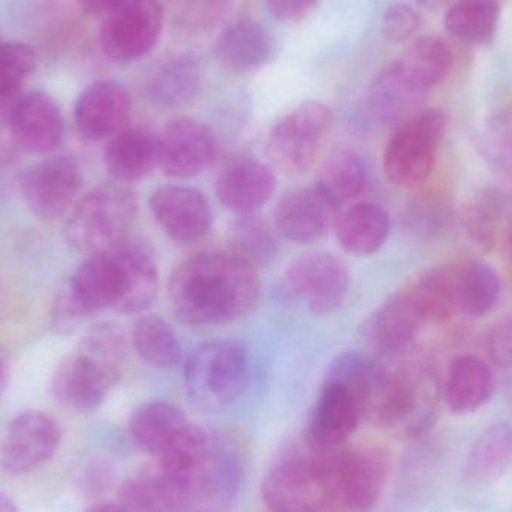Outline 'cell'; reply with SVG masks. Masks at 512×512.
<instances>
[{
	"instance_id": "27",
	"label": "cell",
	"mask_w": 512,
	"mask_h": 512,
	"mask_svg": "<svg viewBox=\"0 0 512 512\" xmlns=\"http://www.w3.org/2000/svg\"><path fill=\"white\" fill-rule=\"evenodd\" d=\"M495 390L489 364L474 355H463L450 364L445 379V402L453 414L465 415L486 405Z\"/></svg>"
},
{
	"instance_id": "21",
	"label": "cell",
	"mask_w": 512,
	"mask_h": 512,
	"mask_svg": "<svg viewBox=\"0 0 512 512\" xmlns=\"http://www.w3.org/2000/svg\"><path fill=\"white\" fill-rule=\"evenodd\" d=\"M6 122L12 140L29 153H47L56 149L65 128L59 105L44 92L20 96Z\"/></svg>"
},
{
	"instance_id": "50",
	"label": "cell",
	"mask_w": 512,
	"mask_h": 512,
	"mask_svg": "<svg viewBox=\"0 0 512 512\" xmlns=\"http://www.w3.org/2000/svg\"><path fill=\"white\" fill-rule=\"evenodd\" d=\"M417 2L423 5L424 8L439 9L447 5L450 0H417Z\"/></svg>"
},
{
	"instance_id": "8",
	"label": "cell",
	"mask_w": 512,
	"mask_h": 512,
	"mask_svg": "<svg viewBox=\"0 0 512 512\" xmlns=\"http://www.w3.org/2000/svg\"><path fill=\"white\" fill-rule=\"evenodd\" d=\"M331 123L330 108L319 101H306L289 111L271 129L265 143L271 168L292 176L309 171L324 146Z\"/></svg>"
},
{
	"instance_id": "32",
	"label": "cell",
	"mask_w": 512,
	"mask_h": 512,
	"mask_svg": "<svg viewBox=\"0 0 512 512\" xmlns=\"http://www.w3.org/2000/svg\"><path fill=\"white\" fill-rule=\"evenodd\" d=\"M367 185V167L363 158L348 147L328 153L318 171L316 186L337 206L363 194Z\"/></svg>"
},
{
	"instance_id": "29",
	"label": "cell",
	"mask_w": 512,
	"mask_h": 512,
	"mask_svg": "<svg viewBox=\"0 0 512 512\" xmlns=\"http://www.w3.org/2000/svg\"><path fill=\"white\" fill-rule=\"evenodd\" d=\"M188 426L186 415L173 403H144L135 409L129 420L132 441L144 453L159 457L168 445Z\"/></svg>"
},
{
	"instance_id": "45",
	"label": "cell",
	"mask_w": 512,
	"mask_h": 512,
	"mask_svg": "<svg viewBox=\"0 0 512 512\" xmlns=\"http://www.w3.org/2000/svg\"><path fill=\"white\" fill-rule=\"evenodd\" d=\"M265 3L276 20L297 23L309 17L318 8L319 0H265Z\"/></svg>"
},
{
	"instance_id": "12",
	"label": "cell",
	"mask_w": 512,
	"mask_h": 512,
	"mask_svg": "<svg viewBox=\"0 0 512 512\" xmlns=\"http://www.w3.org/2000/svg\"><path fill=\"white\" fill-rule=\"evenodd\" d=\"M164 11L158 0H125L105 15L99 41L114 62H134L149 54L161 38Z\"/></svg>"
},
{
	"instance_id": "36",
	"label": "cell",
	"mask_w": 512,
	"mask_h": 512,
	"mask_svg": "<svg viewBox=\"0 0 512 512\" xmlns=\"http://www.w3.org/2000/svg\"><path fill=\"white\" fill-rule=\"evenodd\" d=\"M200 83L197 60L191 56H179L159 69L150 84V96L161 107H182L197 96Z\"/></svg>"
},
{
	"instance_id": "34",
	"label": "cell",
	"mask_w": 512,
	"mask_h": 512,
	"mask_svg": "<svg viewBox=\"0 0 512 512\" xmlns=\"http://www.w3.org/2000/svg\"><path fill=\"white\" fill-rule=\"evenodd\" d=\"M499 295L501 279L489 264L469 262L454 276L456 309L472 318H481L492 312Z\"/></svg>"
},
{
	"instance_id": "44",
	"label": "cell",
	"mask_w": 512,
	"mask_h": 512,
	"mask_svg": "<svg viewBox=\"0 0 512 512\" xmlns=\"http://www.w3.org/2000/svg\"><path fill=\"white\" fill-rule=\"evenodd\" d=\"M490 360L502 369L512 367V318L502 319L493 325L487 337Z\"/></svg>"
},
{
	"instance_id": "11",
	"label": "cell",
	"mask_w": 512,
	"mask_h": 512,
	"mask_svg": "<svg viewBox=\"0 0 512 512\" xmlns=\"http://www.w3.org/2000/svg\"><path fill=\"white\" fill-rule=\"evenodd\" d=\"M122 294V274L111 252L81 262L54 304L57 327H74L80 319L114 309Z\"/></svg>"
},
{
	"instance_id": "6",
	"label": "cell",
	"mask_w": 512,
	"mask_h": 512,
	"mask_svg": "<svg viewBox=\"0 0 512 512\" xmlns=\"http://www.w3.org/2000/svg\"><path fill=\"white\" fill-rule=\"evenodd\" d=\"M249 357L236 340H212L189 355L185 384L189 399L204 412L227 409L245 390Z\"/></svg>"
},
{
	"instance_id": "7",
	"label": "cell",
	"mask_w": 512,
	"mask_h": 512,
	"mask_svg": "<svg viewBox=\"0 0 512 512\" xmlns=\"http://www.w3.org/2000/svg\"><path fill=\"white\" fill-rule=\"evenodd\" d=\"M261 495L271 512H321L327 507V486L306 442L276 457L265 472Z\"/></svg>"
},
{
	"instance_id": "28",
	"label": "cell",
	"mask_w": 512,
	"mask_h": 512,
	"mask_svg": "<svg viewBox=\"0 0 512 512\" xmlns=\"http://www.w3.org/2000/svg\"><path fill=\"white\" fill-rule=\"evenodd\" d=\"M119 498L128 512H180L191 502L159 471L156 463L128 478L120 487Z\"/></svg>"
},
{
	"instance_id": "16",
	"label": "cell",
	"mask_w": 512,
	"mask_h": 512,
	"mask_svg": "<svg viewBox=\"0 0 512 512\" xmlns=\"http://www.w3.org/2000/svg\"><path fill=\"white\" fill-rule=\"evenodd\" d=\"M218 155V141L204 123L180 117L158 135V167L174 179L203 173Z\"/></svg>"
},
{
	"instance_id": "52",
	"label": "cell",
	"mask_w": 512,
	"mask_h": 512,
	"mask_svg": "<svg viewBox=\"0 0 512 512\" xmlns=\"http://www.w3.org/2000/svg\"><path fill=\"white\" fill-rule=\"evenodd\" d=\"M505 394H507L508 403H510L512 408V375L507 379V384H505Z\"/></svg>"
},
{
	"instance_id": "26",
	"label": "cell",
	"mask_w": 512,
	"mask_h": 512,
	"mask_svg": "<svg viewBox=\"0 0 512 512\" xmlns=\"http://www.w3.org/2000/svg\"><path fill=\"white\" fill-rule=\"evenodd\" d=\"M334 228L346 254L366 258L376 254L387 242L391 221L384 207L366 201L339 215Z\"/></svg>"
},
{
	"instance_id": "54",
	"label": "cell",
	"mask_w": 512,
	"mask_h": 512,
	"mask_svg": "<svg viewBox=\"0 0 512 512\" xmlns=\"http://www.w3.org/2000/svg\"><path fill=\"white\" fill-rule=\"evenodd\" d=\"M330 512H336V511L330 510Z\"/></svg>"
},
{
	"instance_id": "5",
	"label": "cell",
	"mask_w": 512,
	"mask_h": 512,
	"mask_svg": "<svg viewBox=\"0 0 512 512\" xmlns=\"http://www.w3.org/2000/svg\"><path fill=\"white\" fill-rule=\"evenodd\" d=\"M313 456L328 490L325 508L336 512L375 510L390 472L387 451L378 447H345Z\"/></svg>"
},
{
	"instance_id": "51",
	"label": "cell",
	"mask_w": 512,
	"mask_h": 512,
	"mask_svg": "<svg viewBox=\"0 0 512 512\" xmlns=\"http://www.w3.org/2000/svg\"><path fill=\"white\" fill-rule=\"evenodd\" d=\"M505 239H507L508 254H510L512 258V218L510 225H508L507 233H505Z\"/></svg>"
},
{
	"instance_id": "35",
	"label": "cell",
	"mask_w": 512,
	"mask_h": 512,
	"mask_svg": "<svg viewBox=\"0 0 512 512\" xmlns=\"http://www.w3.org/2000/svg\"><path fill=\"white\" fill-rule=\"evenodd\" d=\"M131 343L141 360L158 369H168L182 360V346L176 333L159 316L138 318L132 325Z\"/></svg>"
},
{
	"instance_id": "13",
	"label": "cell",
	"mask_w": 512,
	"mask_h": 512,
	"mask_svg": "<svg viewBox=\"0 0 512 512\" xmlns=\"http://www.w3.org/2000/svg\"><path fill=\"white\" fill-rule=\"evenodd\" d=\"M361 420L363 406L357 388L348 379L328 373L304 442L312 453H333L346 447Z\"/></svg>"
},
{
	"instance_id": "40",
	"label": "cell",
	"mask_w": 512,
	"mask_h": 512,
	"mask_svg": "<svg viewBox=\"0 0 512 512\" xmlns=\"http://www.w3.org/2000/svg\"><path fill=\"white\" fill-rule=\"evenodd\" d=\"M233 251L245 256L255 267L267 264L277 254V240L268 222L258 213L237 216L231 225Z\"/></svg>"
},
{
	"instance_id": "47",
	"label": "cell",
	"mask_w": 512,
	"mask_h": 512,
	"mask_svg": "<svg viewBox=\"0 0 512 512\" xmlns=\"http://www.w3.org/2000/svg\"><path fill=\"white\" fill-rule=\"evenodd\" d=\"M84 512H128L122 505L116 504H96L93 507L87 508Z\"/></svg>"
},
{
	"instance_id": "19",
	"label": "cell",
	"mask_w": 512,
	"mask_h": 512,
	"mask_svg": "<svg viewBox=\"0 0 512 512\" xmlns=\"http://www.w3.org/2000/svg\"><path fill=\"white\" fill-rule=\"evenodd\" d=\"M131 111V96L125 87L114 81H96L75 102V125L87 140H110L128 128Z\"/></svg>"
},
{
	"instance_id": "23",
	"label": "cell",
	"mask_w": 512,
	"mask_h": 512,
	"mask_svg": "<svg viewBox=\"0 0 512 512\" xmlns=\"http://www.w3.org/2000/svg\"><path fill=\"white\" fill-rule=\"evenodd\" d=\"M111 254L122 274V294L114 310L120 313H143L158 295L159 274L155 255L146 242L129 237Z\"/></svg>"
},
{
	"instance_id": "15",
	"label": "cell",
	"mask_w": 512,
	"mask_h": 512,
	"mask_svg": "<svg viewBox=\"0 0 512 512\" xmlns=\"http://www.w3.org/2000/svg\"><path fill=\"white\" fill-rule=\"evenodd\" d=\"M62 442V429L51 415L26 411L9 423L0 450V465L20 475L47 463Z\"/></svg>"
},
{
	"instance_id": "2",
	"label": "cell",
	"mask_w": 512,
	"mask_h": 512,
	"mask_svg": "<svg viewBox=\"0 0 512 512\" xmlns=\"http://www.w3.org/2000/svg\"><path fill=\"white\" fill-rule=\"evenodd\" d=\"M126 354L128 340L120 325H95L54 373L51 388L57 402L75 411L98 409L119 382Z\"/></svg>"
},
{
	"instance_id": "46",
	"label": "cell",
	"mask_w": 512,
	"mask_h": 512,
	"mask_svg": "<svg viewBox=\"0 0 512 512\" xmlns=\"http://www.w3.org/2000/svg\"><path fill=\"white\" fill-rule=\"evenodd\" d=\"M125 0H77L78 5L93 15H107Z\"/></svg>"
},
{
	"instance_id": "22",
	"label": "cell",
	"mask_w": 512,
	"mask_h": 512,
	"mask_svg": "<svg viewBox=\"0 0 512 512\" xmlns=\"http://www.w3.org/2000/svg\"><path fill=\"white\" fill-rule=\"evenodd\" d=\"M274 191L273 168L254 158L234 159L222 168L215 183L219 203L237 215L256 212Z\"/></svg>"
},
{
	"instance_id": "25",
	"label": "cell",
	"mask_w": 512,
	"mask_h": 512,
	"mask_svg": "<svg viewBox=\"0 0 512 512\" xmlns=\"http://www.w3.org/2000/svg\"><path fill=\"white\" fill-rule=\"evenodd\" d=\"M105 167L116 182L143 180L158 167V135L143 128H125L108 141Z\"/></svg>"
},
{
	"instance_id": "37",
	"label": "cell",
	"mask_w": 512,
	"mask_h": 512,
	"mask_svg": "<svg viewBox=\"0 0 512 512\" xmlns=\"http://www.w3.org/2000/svg\"><path fill=\"white\" fill-rule=\"evenodd\" d=\"M499 14L498 0H457L445 15V29L454 38L481 44L495 35Z\"/></svg>"
},
{
	"instance_id": "4",
	"label": "cell",
	"mask_w": 512,
	"mask_h": 512,
	"mask_svg": "<svg viewBox=\"0 0 512 512\" xmlns=\"http://www.w3.org/2000/svg\"><path fill=\"white\" fill-rule=\"evenodd\" d=\"M138 215V197L125 183H102L72 207L66 239L75 251L101 255L129 239Z\"/></svg>"
},
{
	"instance_id": "41",
	"label": "cell",
	"mask_w": 512,
	"mask_h": 512,
	"mask_svg": "<svg viewBox=\"0 0 512 512\" xmlns=\"http://www.w3.org/2000/svg\"><path fill=\"white\" fill-rule=\"evenodd\" d=\"M507 198L495 192L478 197L463 215V224L471 239L481 246H495L507 218Z\"/></svg>"
},
{
	"instance_id": "14",
	"label": "cell",
	"mask_w": 512,
	"mask_h": 512,
	"mask_svg": "<svg viewBox=\"0 0 512 512\" xmlns=\"http://www.w3.org/2000/svg\"><path fill=\"white\" fill-rule=\"evenodd\" d=\"M80 168L68 156H54L33 165L21 177V194L33 215L44 221L62 218L80 194Z\"/></svg>"
},
{
	"instance_id": "10",
	"label": "cell",
	"mask_w": 512,
	"mask_h": 512,
	"mask_svg": "<svg viewBox=\"0 0 512 512\" xmlns=\"http://www.w3.org/2000/svg\"><path fill=\"white\" fill-rule=\"evenodd\" d=\"M351 274L340 256L331 252H310L295 259L282 277V289L289 300L303 304L313 315H330L345 303Z\"/></svg>"
},
{
	"instance_id": "39",
	"label": "cell",
	"mask_w": 512,
	"mask_h": 512,
	"mask_svg": "<svg viewBox=\"0 0 512 512\" xmlns=\"http://www.w3.org/2000/svg\"><path fill=\"white\" fill-rule=\"evenodd\" d=\"M36 68V56L29 45L0 42V120H8L21 89Z\"/></svg>"
},
{
	"instance_id": "33",
	"label": "cell",
	"mask_w": 512,
	"mask_h": 512,
	"mask_svg": "<svg viewBox=\"0 0 512 512\" xmlns=\"http://www.w3.org/2000/svg\"><path fill=\"white\" fill-rule=\"evenodd\" d=\"M424 93L412 87L394 68L393 63L378 77L370 87L369 105L373 116L384 123H399L415 116V110L423 101Z\"/></svg>"
},
{
	"instance_id": "48",
	"label": "cell",
	"mask_w": 512,
	"mask_h": 512,
	"mask_svg": "<svg viewBox=\"0 0 512 512\" xmlns=\"http://www.w3.org/2000/svg\"><path fill=\"white\" fill-rule=\"evenodd\" d=\"M0 512H18L14 501L0 490Z\"/></svg>"
},
{
	"instance_id": "42",
	"label": "cell",
	"mask_w": 512,
	"mask_h": 512,
	"mask_svg": "<svg viewBox=\"0 0 512 512\" xmlns=\"http://www.w3.org/2000/svg\"><path fill=\"white\" fill-rule=\"evenodd\" d=\"M480 150L484 158L512 180V119L496 117L480 135Z\"/></svg>"
},
{
	"instance_id": "17",
	"label": "cell",
	"mask_w": 512,
	"mask_h": 512,
	"mask_svg": "<svg viewBox=\"0 0 512 512\" xmlns=\"http://www.w3.org/2000/svg\"><path fill=\"white\" fill-rule=\"evenodd\" d=\"M339 206L318 186L286 192L274 209L277 233L289 242H319L336 227Z\"/></svg>"
},
{
	"instance_id": "43",
	"label": "cell",
	"mask_w": 512,
	"mask_h": 512,
	"mask_svg": "<svg viewBox=\"0 0 512 512\" xmlns=\"http://www.w3.org/2000/svg\"><path fill=\"white\" fill-rule=\"evenodd\" d=\"M420 23L417 9L408 3H393L382 15V33L388 41L403 42L417 32Z\"/></svg>"
},
{
	"instance_id": "30",
	"label": "cell",
	"mask_w": 512,
	"mask_h": 512,
	"mask_svg": "<svg viewBox=\"0 0 512 512\" xmlns=\"http://www.w3.org/2000/svg\"><path fill=\"white\" fill-rule=\"evenodd\" d=\"M512 466V424H493L484 430L469 450L465 478L474 486H486L501 478Z\"/></svg>"
},
{
	"instance_id": "31",
	"label": "cell",
	"mask_w": 512,
	"mask_h": 512,
	"mask_svg": "<svg viewBox=\"0 0 512 512\" xmlns=\"http://www.w3.org/2000/svg\"><path fill=\"white\" fill-rule=\"evenodd\" d=\"M451 63L453 56L448 45L436 36H426L415 41L393 65L403 80L426 92L447 78Z\"/></svg>"
},
{
	"instance_id": "49",
	"label": "cell",
	"mask_w": 512,
	"mask_h": 512,
	"mask_svg": "<svg viewBox=\"0 0 512 512\" xmlns=\"http://www.w3.org/2000/svg\"><path fill=\"white\" fill-rule=\"evenodd\" d=\"M6 379H8V366H6L5 358L0 355V394L5 388Z\"/></svg>"
},
{
	"instance_id": "24",
	"label": "cell",
	"mask_w": 512,
	"mask_h": 512,
	"mask_svg": "<svg viewBox=\"0 0 512 512\" xmlns=\"http://www.w3.org/2000/svg\"><path fill=\"white\" fill-rule=\"evenodd\" d=\"M279 50V39L273 30L248 18L230 24L215 44L219 62L236 72L262 68L276 59Z\"/></svg>"
},
{
	"instance_id": "20",
	"label": "cell",
	"mask_w": 512,
	"mask_h": 512,
	"mask_svg": "<svg viewBox=\"0 0 512 512\" xmlns=\"http://www.w3.org/2000/svg\"><path fill=\"white\" fill-rule=\"evenodd\" d=\"M424 322L411 294L403 288L366 319L363 339L379 357L400 354L414 342Z\"/></svg>"
},
{
	"instance_id": "18",
	"label": "cell",
	"mask_w": 512,
	"mask_h": 512,
	"mask_svg": "<svg viewBox=\"0 0 512 512\" xmlns=\"http://www.w3.org/2000/svg\"><path fill=\"white\" fill-rule=\"evenodd\" d=\"M149 204L156 224L174 242H200L212 228V209L198 189L161 186L150 195Z\"/></svg>"
},
{
	"instance_id": "53",
	"label": "cell",
	"mask_w": 512,
	"mask_h": 512,
	"mask_svg": "<svg viewBox=\"0 0 512 512\" xmlns=\"http://www.w3.org/2000/svg\"><path fill=\"white\" fill-rule=\"evenodd\" d=\"M3 304H5V301H3V289L2 285H0V316H2L3 313Z\"/></svg>"
},
{
	"instance_id": "38",
	"label": "cell",
	"mask_w": 512,
	"mask_h": 512,
	"mask_svg": "<svg viewBox=\"0 0 512 512\" xmlns=\"http://www.w3.org/2000/svg\"><path fill=\"white\" fill-rule=\"evenodd\" d=\"M417 304L424 321L442 322L456 309L454 303V276L442 268H433L420 274L406 286Z\"/></svg>"
},
{
	"instance_id": "9",
	"label": "cell",
	"mask_w": 512,
	"mask_h": 512,
	"mask_svg": "<svg viewBox=\"0 0 512 512\" xmlns=\"http://www.w3.org/2000/svg\"><path fill=\"white\" fill-rule=\"evenodd\" d=\"M444 129L445 116L439 110L421 111L403 122L385 147L388 179L402 188L426 182L435 168Z\"/></svg>"
},
{
	"instance_id": "3",
	"label": "cell",
	"mask_w": 512,
	"mask_h": 512,
	"mask_svg": "<svg viewBox=\"0 0 512 512\" xmlns=\"http://www.w3.org/2000/svg\"><path fill=\"white\" fill-rule=\"evenodd\" d=\"M403 352L369 360L361 373L360 390L363 418L381 427L409 424V429H424L429 423L426 370L400 358Z\"/></svg>"
},
{
	"instance_id": "1",
	"label": "cell",
	"mask_w": 512,
	"mask_h": 512,
	"mask_svg": "<svg viewBox=\"0 0 512 512\" xmlns=\"http://www.w3.org/2000/svg\"><path fill=\"white\" fill-rule=\"evenodd\" d=\"M259 292L255 265L233 249L192 255L177 265L168 283L174 315L192 327L225 324L248 315Z\"/></svg>"
}]
</instances>
